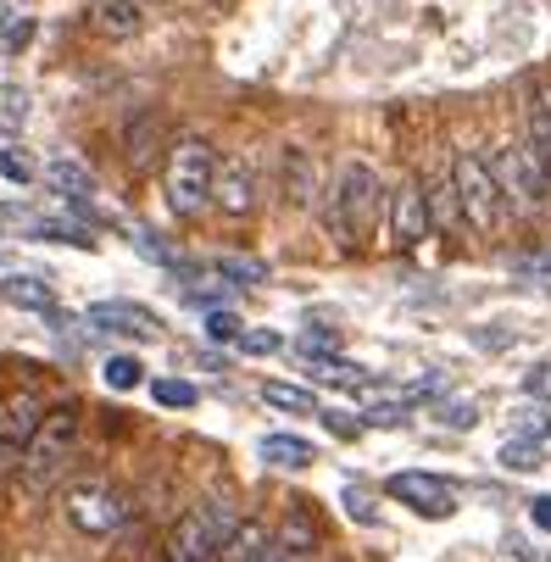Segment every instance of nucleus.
<instances>
[{
	"label": "nucleus",
	"mask_w": 551,
	"mask_h": 562,
	"mask_svg": "<svg viewBox=\"0 0 551 562\" xmlns=\"http://www.w3.org/2000/svg\"><path fill=\"white\" fill-rule=\"evenodd\" d=\"M90 23L106 40H134L145 29V7L139 0H90Z\"/></svg>",
	"instance_id": "2eb2a0df"
},
{
	"label": "nucleus",
	"mask_w": 551,
	"mask_h": 562,
	"mask_svg": "<svg viewBox=\"0 0 551 562\" xmlns=\"http://www.w3.org/2000/svg\"><path fill=\"white\" fill-rule=\"evenodd\" d=\"M234 346H240L246 357H273V351H284V335H273V329H246Z\"/></svg>",
	"instance_id": "f704fd0d"
},
{
	"label": "nucleus",
	"mask_w": 551,
	"mask_h": 562,
	"mask_svg": "<svg viewBox=\"0 0 551 562\" xmlns=\"http://www.w3.org/2000/svg\"><path fill=\"white\" fill-rule=\"evenodd\" d=\"M257 195H262V184H257V162H251V156H228V162H217L212 206L223 217H251L257 212Z\"/></svg>",
	"instance_id": "9d476101"
},
{
	"label": "nucleus",
	"mask_w": 551,
	"mask_h": 562,
	"mask_svg": "<svg viewBox=\"0 0 551 562\" xmlns=\"http://www.w3.org/2000/svg\"><path fill=\"white\" fill-rule=\"evenodd\" d=\"M279 190H284V201H290V206H312V201H318V195H324L318 156L301 150V145H290V150L279 156Z\"/></svg>",
	"instance_id": "ddd939ff"
},
{
	"label": "nucleus",
	"mask_w": 551,
	"mask_h": 562,
	"mask_svg": "<svg viewBox=\"0 0 551 562\" xmlns=\"http://www.w3.org/2000/svg\"><path fill=\"white\" fill-rule=\"evenodd\" d=\"M529 518H535V529L551 535V496H535V502H529Z\"/></svg>",
	"instance_id": "a19ab883"
},
{
	"label": "nucleus",
	"mask_w": 551,
	"mask_h": 562,
	"mask_svg": "<svg viewBox=\"0 0 551 562\" xmlns=\"http://www.w3.org/2000/svg\"><path fill=\"white\" fill-rule=\"evenodd\" d=\"M257 457H262L268 468L301 473V468H312V462H318V446H312V440H301V435H262Z\"/></svg>",
	"instance_id": "a211bd4d"
},
{
	"label": "nucleus",
	"mask_w": 551,
	"mask_h": 562,
	"mask_svg": "<svg viewBox=\"0 0 551 562\" xmlns=\"http://www.w3.org/2000/svg\"><path fill=\"white\" fill-rule=\"evenodd\" d=\"M34 162L23 156V145H0V179H12V184H34Z\"/></svg>",
	"instance_id": "2f4dec72"
},
{
	"label": "nucleus",
	"mask_w": 551,
	"mask_h": 562,
	"mask_svg": "<svg viewBox=\"0 0 551 562\" xmlns=\"http://www.w3.org/2000/svg\"><path fill=\"white\" fill-rule=\"evenodd\" d=\"M312 373L329 379V384H346V390H362V384H368V368H357V362H346V357H324V362H312Z\"/></svg>",
	"instance_id": "c756f323"
},
{
	"label": "nucleus",
	"mask_w": 551,
	"mask_h": 562,
	"mask_svg": "<svg viewBox=\"0 0 551 562\" xmlns=\"http://www.w3.org/2000/svg\"><path fill=\"white\" fill-rule=\"evenodd\" d=\"M262 401H268V407H279V413H295V418H318L324 407H318V401H312V390H295V384H262Z\"/></svg>",
	"instance_id": "4be33fe9"
},
{
	"label": "nucleus",
	"mask_w": 551,
	"mask_h": 562,
	"mask_svg": "<svg viewBox=\"0 0 551 562\" xmlns=\"http://www.w3.org/2000/svg\"><path fill=\"white\" fill-rule=\"evenodd\" d=\"M212 184H217V156L201 134H184L168 145V168H162V190H168V212L173 217H201L212 206Z\"/></svg>",
	"instance_id": "7ed1b4c3"
},
{
	"label": "nucleus",
	"mask_w": 551,
	"mask_h": 562,
	"mask_svg": "<svg viewBox=\"0 0 551 562\" xmlns=\"http://www.w3.org/2000/svg\"><path fill=\"white\" fill-rule=\"evenodd\" d=\"M524 117H529V145L551 162V85H535V90H529Z\"/></svg>",
	"instance_id": "412c9836"
},
{
	"label": "nucleus",
	"mask_w": 551,
	"mask_h": 562,
	"mask_svg": "<svg viewBox=\"0 0 551 562\" xmlns=\"http://www.w3.org/2000/svg\"><path fill=\"white\" fill-rule=\"evenodd\" d=\"M0 117H7L12 128H23V123H29V95H23L18 85H0Z\"/></svg>",
	"instance_id": "c9c22d12"
},
{
	"label": "nucleus",
	"mask_w": 551,
	"mask_h": 562,
	"mask_svg": "<svg viewBox=\"0 0 551 562\" xmlns=\"http://www.w3.org/2000/svg\"><path fill=\"white\" fill-rule=\"evenodd\" d=\"M429 228H435V223H429V195H424L418 179H407L396 195H390V246L413 251Z\"/></svg>",
	"instance_id": "f8f14e48"
},
{
	"label": "nucleus",
	"mask_w": 551,
	"mask_h": 562,
	"mask_svg": "<svg viewBox=\"0 0 551 562\" xmlns=\"http://www.w3.org/2000/svg\"><path fill=\"white\" fill-rule=\"evenodd\" d=\"M379 206H384L379 173L368 162H340L335 168V184L324 190V228L340 239V246H357V239H368Z\"/></svg>",
	"instance_id": "f03ea898"
},
{
	"label": "nucleus",
	"mask_w": 551,
	"mask_h": 562,
	"mask_svg": "<svg viewBox=\"0 0 551 562\" xmlns=\"http://www.w3.org/2000/svg\"><path fill=\"white\" fill-rule=\"evenodd\" d=\"M513 440L546 446V440H551V407H540V401H524V407H513Z\"/></svg>",
	"instance_id": "5701e85b"
},
{
	"label": "nucleus",
	"mask_w": 551,
	"mask_h": 562,
	"mask_svg": "<svg viewBox=\"0 0 551 562\" xmlns=\"http://www.w3.org/2000/svg\"><path fill=\"white\" fill-rule=\"evenodd\" d=\"M240 513L228 502H195L162 540V562H217L223 557V540L234 535Z\"/></svg>",
	"instance_id": "39448f33"
},
{
	"label": "nucleus",
	"mask_w": 551,
	"mask_h": 562,
	"mask_svg": "<svg viewBox=\"0 0 551 562\" xmlns=\"http://www.w3.org/2000/svg\"><path fill=\"white\" fill-rule=\"evenodd\" d=\"M40 418H45V401L34 390H7L0 395V473H12L23 462Z\"/></svg>",
	"instance_id": "6e6552de"
},
{
	"label": "nucleus",
	"mask_w": 551,
	"mask_h": 562,
	"mask_svg": "<svg viewBox=\"0 0 551 562\" xmlns=\"http://www.w3.org/2000/svg\"><path fill=\"white\" fill-rule=\"evenodd\" d=\"M45 184L72 206V201H95V173L85 162H72V156H50L45 162Z\"/></svg>",
	"instance_id": "dca6fc26"
},
{
	"label": "nucleus",
	"mask_w": 551,
	"mask_h": 562,
	"mask_svg": "<svg viewBox=\"0 0 551 562\" xmlns=\"http://www.w3.org/2000/svg\"><path fill=\"white\" fill-rule=\"evenodd\" d=\"M451 184H457V201H462V217L474 234H496L507 223V201H502V184L491 173V162L480 150H457L451 156Z\"/></svg>",
	"instance_id": "423d86ee"
},
{
	"label": "nucleus",
	"mask_w": 551,
	"mask_h": 562,
	"mask_svg": "<svg viewBox=\"0 0 551 562\" xmlns=\"http://www.w3.org/2000/svg\"><path fill=\"white\" fill-rule=\"evenodd\" d=\"M502 468L507 473H535L540 468V446L535 440H507L502 446Z\"/></svg>",
	"instance_id": "473e14b6"
},
{
	"label": "nucleus",
	"mask_w": 551,
	"mask_h": 562,
	"mask_svg": "<svg viewBox=\"0 0 551 562\" xmlns=\"http://www.w3.org/2000/svg\"><path fill=\"white\" fill-rule=\"evenodd\" d=\"M0 301L29 306V312H50L56 306V290L40 273H7V279H0Z\"/></svg>",
	"instance_id": "aec40b11"
},
{
	"label": "nucleus",
	"mask_w": 551,
	"mask_h": 562,
	"mask_svg": "<svg viewBox=\"0 0 551 562\" xmlns=\"http://www.w3.org/2000/svg\"><path fill=\"white\" fill-rule=\"evenodd\" d=\"M491 173H496V184H502L507 212H518V217L546 212V201H551V162H546L529 139H507V145L491 156Z\"/></svg>",
	"instance_id": "20e7f679"
},
{
	"label": "nucleus",
	"mask_w": 551,
	"mask_h": 562,
	"mask_svg": "<svg viewBox=\"0 0 551 562\" xmlns=\"http://www.w3.org/2000/svg\"><path fill=\"white\" fill-rule=\"evenodd\" d=\"M318 418H324V429L340 435V440H357V435H362V424H357L351 413H335V407H329V413H318Z\"/></svg>",
	"instance_id": "ea45409f"
},
{
	"label": "nucleus",
	"mask_w": 551,
	"mask_h": 562,
	"mask_svg": "<svg viewBox=\"0 0 551 562\" xmlns=\"http://www.w3.org/2000/svg\"><path fill=\"white\" fill-rule=\"evenodd\" d=\"M390 502H402V507H413L418 518H451L457 513V491L446 485L440 473H424V468H407V473H390Z\"/></svg>",
	"instance_id": "1a4fd4ad"
},
{
	"label": "nucleus",
	"mask_w": 551,
	"mask_h": 562,
	"mask_svg": "<svg viewBox=\"0 0 551 562\" xmlns=\"http://www.w3.org/2000/svg\"><path fill=\"white\" fill-rule=\"evenodd\" d=\"M295 351H301L306 362L340 357V329H301V335H295Z\"/></svg>",
	"instance_id": "c85d7f7f"
},
{
	"label": "nucleus",
	"mask_w": 551,
	"mask_h": 562,
	"mask_svg": "<svg viewBox=\"0 0 551 562\" xmlns=\"http://www.w3.org/2000/svg\"><path fill=\"white\" fill-rule=\"evenodd\" d=\"M150 134H156V117H150V112L139 117V128L128 123V162H134V168L145 162V156H150V150H145V145H150Z\"/></svg>",
	"instance_id": "58836bf2"
},
{
	"label": "nucleus",
	"mask_w": 551,
	"mask_h": 562,
	"mask_svg": "<svg viewBox=\"0 0 551 562\" xmlns=\"http://www.w3.org/2000/svg\"><path fill=\"white\" fill-rule=\"evenodd\" d=\"M29 45H34V18L0 12V56H23Z\"/></svg>",
	"instance_id": "a878e982"
},
{
	"label": "nucleus",
	"mask_w": 551,
	"mask_h": 562,
	"mask_svg": "<svg viewBox=\"0 0 551 562\" xmlns=\"http://www.w3.org/2000/svg\"><path fill=\"white\" fill-rule=\"evenodd\" d=\"M150 395H156V407H173V413H190L201 401V390L190 379H150Z\"/></svg>",
	"instance_id": "bb28decb"
},
{
	"label": "nucleus",
	"mask_w": 551,
	"mask_h": 562,
	"mask_svg": "<svg viewBox=\"0 0 551 562\" xmlns=\"http://www.w3.org/2000/svg\"><path fill=\"white\" fill-rule=\"evenodd\" d=\"M524 395L540 401V407H551V362H535V368L524 373Z\"/></svg>",
	"instance_id": "4c0bfd02"
},
{
	"label": "nucleus",
	"mask_w": 551,
	"mask_h": 562,
	"mask_svg": "<svg viewBox=\"0 0 551 562\" xmlns=\"http://www.w3.org/2000/svg\"><path fill=\"white\" fill-rule=\"evenodd\" d=\"M273 546H279L290 562H312V557H318V524H312L306 502H295V507L284 513V524H279Z\"/></svg>",
	"instance_id": "4468645a"
},
{
	"label": "nucleus",
	"mask_w": 551,
	"mask_h": 562,
	"mask_svg": "<svg viewBox=\"0 0 551 562\" xmlns=\"http://www.w3.org/2000/svg\"><path fill=\"white\" fill-rule=\"evenodd\" d=\"M78 446H85V407L78 401H56V407H45L23 462H18V485L23 496H45L56 479L78 462Z\"/></svg>",
	"instance_id": "f257e3e1"
},
{
	"label": "nucleus",
	"mask_w": 551,
	"mask_h": 562,
	"mask_svg": "<svg viewBox=\"0 0 551 562\" xmlns=\"http://www.w3.org/2000/svg\"><path fill=\"white\" fill-rule=\"evenodd\" d=\"M128 239H134V251H139V257H150L156 268H179V273H184V257H179L173 246H162V234H150V228H134Z\"/></svg>",
	"instance_id": "cd10ccee"
},
{
	"label": "nucleus",
	"mask_w": 551,
	"mask_h": 562,
	"mask_svg": "<svg viewBox=\"0 0 551 562\" xmlns=\"http://www.w3.org/2000/svg\"><path fill=\"white\" fill-rule=\"evenodd\" d=\"M206 335L223 346V340H240V335H246V324H240L234 312H223V306H217V312H206Z\"/></svg>",
	"instance_id": "e433bc0d"
},
{
	"label": "nucleus",
	"mask_w": 551,
	"mask_h": 562,
	"mask_svg": "<svg viewBox=\"0 0 551 562\" xmlns=\"http://www.w3.org/2000/svg\"><path fill=\"white\" fill-rule=\"evenodd\" d=\"M67 524L78 535H117L128 524V496L112 485L106 473H90L67 491Z\"/></svg>",
	"instance_id": "0eeeda50"
},
{
	"label": "nucleus",
	"mask_w": 551,
	"mask_h": 562,
	"mask_svg": "<svg viewBox=\"0 0 551 562\" xmlns=\"http://www.w3.org/2000/svg\"><path fill=\"white\" fill-rule=\"evenodd\" d=\"M407 413H413V401L407 395H396V401H379V407H368V429H402L407 424Z\"/></svg>",
	"instance_id": "7c9ffc66"
},
{
	"label": "nucleus",
	"mask_w": 551,
	"mask_h": 562,
	"mask_svg": "<svg viewBox=\"0 0 551 562\" xmlns=\"http://www.w3.org/2000/svg\"><path fill=\"white\" fill-rule=\"evenodd\" d=\"M273 551V529L262 518H240L234 524V535L223 540V557L217 562H262Z\"/></svg>",
	"instance_id": "f3484780"
},
{
	"label": "nucleus",
	"mask_w": 551,
	"mask_h": 562,
	"mask_svg": "<svg viewBox=\"0 0 551 562\" xmlns=\"http://www.w3.org/2000/svg\"><path fill=\"white\" fill-rule=\"evenodd\" d=\"M101 379H106V390H139L145 384V362L139 357H128V351H117V357H106V368H101Z\"/></svg>",
	"instance_id": "393cba45"
},
{
	"label": "nucleus",
	"mask_w": 551,
	"mask_h": 562,
	"mask_svg": "<svg viewBox=\"0 0 551 562\" xmlns=\"http://www.w3.org/2000/svg\"><path fill=\"white\" fill-rule=\"evenodd\" d=\"M424 195H429V223H435L440 234H462V228H468V217H462V201H457V184H451V173L429 179V184H424Z\"/></svg>",
	"instance_id": "6ab92c4d"
},
{
	"label": "nucleus",
	"mask_w": 551,
	"mask_h": 562,
	"mask_svg": "<svg viewBox=\"0 0 551 562\" xmlns=\"http://www.w3.org/2000/svg\"><path fill=\"white\" fill-rule=\"evenodd\" d=\"M85 324L95 335H134V340H162V317L139 301H95L85 312Z\"/></svg>",
	"instance_id": "9b49d317"
},
{
	"label": "nucleus",
	"mask_w": 551,
	"mask_h": 562,
	"mask_svg": "<svg viewBox=\"0 0 551 562\" xmlns=\"http://www.w3.org/2000/svg\"><path fill=\"white\" fill-rule=\"evenodd\" d=\"M440 424L446 429H474L480 424V401H440Z\"/></svg>",
	"instance_id": "72a5a7b5"
},
{
	"label": "nucleus",
	"mask_w": 551,
	"mask_h": 562,
	"mask_svg": "<svg viewBox=\"0 0 551 562\" xmlns=\"http://www.w3.org/2000/svg\"><path fill=\"white\" fill-rule=\"evenodd\" d=\"M262 562H290V557H284V551H279V546H273V551H268V557H262Z\"/></svg>",
	"instance_id": "37998d69"
},
{
	"label": "nucleus",
	"mask_w": 551,
	"mask_h": 562,
	"mask_svg": "<svg viewBox=\"0 0 551 562\" xmlns=\"http://www.w3.org/2000/svg\"><path fill=\"white\" fill-rule=\"evenodd\" d=\"M212 273H217L223 284H240V290H246V284H268V268H262L257 257H217Z\"/></svg>",
	"instance_id": "b1692460"
},
{
	"label": "nucleus",
	"mask_w": 551,
	"mask_h": 562,
	"mask_svg": "<svg viewBox=\"0 0 551 562\" xmlns=\"http://www.w3.org/2000/svg\"><path fill=\"white\" fill-rule=\"evenodd\" d=\"M346 507H351V518L373 524V507H368V496H362V491H346Z\"/></svg>",
	"instance_id": "79ce46f5"
}]
</instances>
